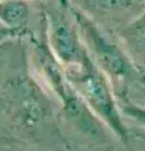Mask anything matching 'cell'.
<instances>
[{"label":"cell","mask_w":145,"mask_h":151,"mask_svg":"<svg viewBox=\"0 0 145 151\" xmlns=\"http://www.w3.org/2000/svg\"><path fill=\"white\" fill-rule=\"evenodd\" d=\"M68 81L83 97L93 113L106 125L112 135L124 144H129L130 134L120 111L111 81L99 68L91 55L78 68L64 69Z\"/></svg>","instance_id":"6da1fadb"},{"label":"cell","mask_w":145,"mask_h":151,"mask_svg":"<svg viewBox=\"0 0 145 151\" xmlns=\"http://www.w3.org/2000/svg\"><path fill=\"white\" fill-rule=\"evenodd\" d=\"M68 8L93 62L110 78L111 82L120 83L124 87L131 82L139 70L134 67L123 47L107 37L90 15L73 6L69 1Z\"/></svg>","instance_id":"7a4b0ae2"},{"label":"cell","mask_w":145,"mask_h":151,"mask_svg":"<svg viewBox=\"0 0 145 151\" xmlns=\"http://www.w3.org/2000/svg\"><path fill=\"white\" fill-rule=\"evenodd\" d=\"M44 82L61 102L67 121L88 140L97 144L109 141V129L97 117L90 106L68 81L63 68L49 69L44 76Z\"/></svg>","instance_id":"3957f363"},{"label":"cell","mask_w":145,"mask_h":151,"mask_svg":"<svg viewBox=\"0 0 145 151\" xmlns=\"http://www.w3.org/2000/svg\"><path fill=\"white\" fill-rule=\"evenodd\" d=\"M47 43L56 59L64 69L78 68L88 59V52L83 43L77 24L68 8L67 0H61L45 12Z\"/></svg>","instance_id":"277c9868"},{"label":"cell","mask_w":145,"mask_h":151,"mask_svg":"<svg viewBox=\"0 0 145 151\" xmlns=\"http://www.w3.org/2000/svg\"><path fill=\"white\" fill-rule=\"evenodd\" d=\"M10 96L14 116L23 125L33 127L48 116V98L29 76H17L15 81L10 84Z\"/></svg>","instance_id":"5b68a950"},{"label":"cell","mask_w":145,"mask_h":151,"mask_svg":"<svg viewBox=\"0 0 145 151\" xmlns=\"http://www.w3.org/2000/svg\"><path fill=\"white\" fill-rule=\"evenodd\" d=\"M120 44L134 67L145 73V9L131 22L118 28Z\"/></svg>","instance_id":"8992f818"},{"label":"cell","mask_w":145,"mask_h":151,"mask_svg":"<svg viewBox=\"0 0 145 151\" xmlns=\"http://www.w3.org/2000/svg\"><path fill=\"white\" fill-rule=\"evenodd\" d=\"M29 4L27 0L0 1V23L13 30L23 32L29 19Z\"/></svg>","instance_id":"52a82bcc"},{"label":"cell","mask_w":145,"mask_h":151,"mask_svg":"<svg viewBox=\"0 0 145 151\" xmlns=\"http://www.w3.org/2000/svg\"><path fill=\"white\" fill-rule=\"evenodd\" d=\"M87 15L106 17L126 12L134 5V0H68Z\"/></svg>","instance_id":"ba28073f"},{"label":"cell","mask_w":145,"mask_h":151,"mask_svg":"<svg viewBox=\"0 0 145 151\" xmlns=\"http://www.w3.org/2000/svg\"><path fill=\"white\" fill-rule=\"evenodd\" d=\"M124 94L121 96L123 100L145 107V73L138 72L133 81L124 87Z\"/></svg>","instance_id":"9c48e42d"},{"label":"cell","mask_w":145,"mask_h":151,"mask_svg":"<svg viewBox=\"0 0 145 151\" xmlns=\"http://www.w3.org/2000/svg\"><path fill=\"white\" fill-rule=\"evenodd\" d=\"M119 107L124 116H128L130 120H133L136 124L145 127V107L135 105V103L123 100V98H121V102L119 103Z\"/></svg>","instance_id":"30bf717a"},{"label":"cell","mask_w":145,"mask_h":151,"mask_svg":"<svg viewBox=\"0 0 145 151\" xmlns=\"http://www.w3.org/2000/svg\"><path fill=\"white\" fill-rule=\"evenodd\" d=\"M20 33H22V32L13 30V29H10V28L3 25L1 23H0V43H1V42H4L5 39H8V38H12V37H14V35L20 34Z\"/></svg>","instance_id":"8fae6325"}]
</instances>
